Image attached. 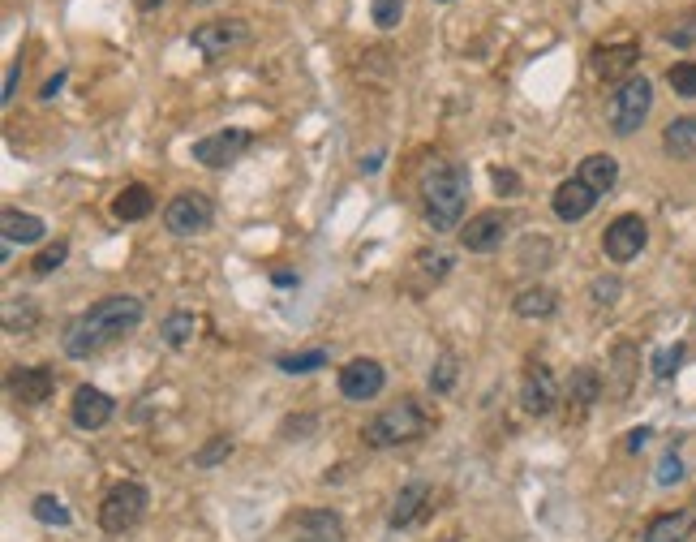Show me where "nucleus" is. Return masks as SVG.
<instances>
[{"instance_id": "obj_1", "label": "nucleus", "mask_w": 696, "mask_h": 542, "mask_svg": "<svg viewBox=\"0 0 696 542\" xmlns=\"http://www.w3.org/2000/svg\"><path fill=\"white\" fill-rule=\"evenodd\" d=\"M142 315H147V306L138 302V297H104V302H95L91 310H82V315H74L65 323V358H91V353L116 345V340H125L134 327L142 323Z\"/></svg>"}, {"instance_id": "obj_2", "label": "nucleus", "mask_w": 696, "mask_h": 542, "mask_svg": "<svg viewBox=\"0 0 696 542\" xmlns=\"http://www.w3.org/2000/svg\"><path fill=\"white\" fill-rule=\"evenodd\" d=\"M417 194H422V211L434 233H452L469 207V173L452 160H434L417 181Z\"/></svg>"}, {"instance_id": "obj_3", "label": "nucleus", "mask_w": 696, "mask_h": 542, "mask_svg": "<svg viewBox=\"0 0 696 542\" xmlns=\"http://www.w3.org/2000/svg\"><path fill=\"white\" fill-rule=\"evenodd\" d=\"M426 431V413L417 401H396L379 409L374 418L366 422V431H361V439H366L370 448H396V444H409V439H417Z\"/></svg>"}, {"instance_id": "obj_4", "label": "nucleus", "mask_w": 696, "mask_h": 542, "mask_svg": "<svg viewBox=\"0 0 696 542\" xmlns=\"http://www.w3.org/2000/svg\"><path fill=\"white\" fill-rule=\"evenodd\" d=\"M649 108H654V82H649L645 74H628L619 82V91L611 95L606 117H611V130L619 138H632L649 121Z\"/></svg>"}, {"instance_id": "obj_5", "label": "nucleus", "mask_w": 696, "mask_h": 542, "mask_svg": "<svg viewBox=\"0 0 696 542\" xmlns=\"http://www.w3.org/2000/svg\"><path fill=\"white\" fill-rule=\"evenodd\" d=\"M142 517H147V487L142 482H116L104 495V504H99V530L112 538L129 534Z\"/></svg>"}, {"instance_id": "obj_6", "label": "nucleus", "mask_w": 696, "mask_h": 542, "mask_svg": "<svg viewBox=\"0 0 696 542\" xmlns=\"http://www.w3.org/2000/svg\"><path fill=\"white\" fill-rule=\"evenodd\" d=\"M211 220H215V207H211V198L198 194V190H185L164 207V228L172 237H198L211 228Z\"/></svg>"}, {"instance_id": "obj_7", "label": "nucleus", "mask_w": 696, "mask_h": 542, "mask_svg": "<svg viewBox=\"0 0 696 542\" xmlns=\"http://www.w3.org/2000/svg\"><path fill=\"white\" fill-rule=\"evenodd\" d=\"M645 241H649V228L641 216H619L606 224V233H602V250H606V259L611 263H632L636 254L645 250Z\"/></svg>"}, {"instance_id": "obj_8", "label": "nucleus", "mask_w": 696, "mask_h": 542, "mask_svg": "<svg viewBox=\"0 0 696 542\" xmlns=\"http://www.w3.org/2000/svg\"><path fill=\"white\" fill-rule=\"evenodd\" d=\"M245 35H250V26H245L241 18H215L207 26H198V31L190 35V44L207 56V61H220V56H228L232 48L245 44Z\"/></svg>"}, {"instance_id": "obj_9", "label": "nucleus", "mask_w": 696, "mask_h": 542, "mask_svg": "<svg viewBox=\"0 0 696 542\" xmlns=\"http://www.w3.org/2000/svg\"><path fill=\"white\" fill-rule=\"evenodd\" d=\"M245 151H250V130H220V134L198 138L190 155L202 168H228L232 160H241Z\"/></svg>"}, {"instance_id": "obj_10", "label": "nucleus", "mask_w": 696, "mask_h": 542, "mask_svg": "<svg viewBox=\"0 0 696 542\" xmlns=\"http://www.w3.org/2000/svg\"><path fill=\"white\" fill-rule=\"evenodd\" d=\"M507 228H512L507 211H482V216H473L469 224L460 228V246L469 254H495L503 246Z\"/></svg>"}, {"instance_id": "obj_11", "label": "nucleus", "mask_w": 696, "mask_h": 542, "mask_svg": "<svg viewBox=\"0 0 696 542\" xmlns=\"http://www.w3.org/2000/svg\"><path fill=\"white\" fill-rule=\"evenodd\" d=\"M383 388H387V370L374 358H357V362H348L340 370V392L348 396V401H374Z\"/></svg>"}, {"instance_id": "obj_12", "label": "nucleus", "mask_w": 696, "mask_h": 542, "mask_svg": "<svg viewBox=\"0 0 696 542\" xmlns=\"http://www.w3.org/2000/svg\"><path fill=\"white\" fill-rule=\"evenodd\" d=\"M112 413H116V401L108 392L91 388V383H82L74 392V401H69V418H74L78 431H104L112 422Z\"/></svg>"}, {"instance_id": "obj_13", "label": "nucleus", "mask_w": 696, "mask_h": 542, "mask_svg": "<svg viewBox=\"0 0 696 542\" xmlns=\"http://www.w3.org/2000/svg\"><path fill=\"white\" fill-rule=\"evenodd\" d=\"M520 405H525L529 418H546L559 405V379L550 375V366H529L525 383H520Z\"/></svg>"}, {"instance_id": "obj_14", "label": "nucleus", "mask_w": 696, "mask_h": 542, "mask_svg": "<svg viewBox=\"0 0 696 542\" xmlns=\"http://www.w3.org/2000/svg\"><path fill=\"white\" fill-rule=\"evenodd\" d=\"M550 207H555V216L563 224H580L593 207H598V194H593L580 177H568V181H559V190H555V198H550Z\"/></svg>"}, {"instance_id": "obj_15", "label": "nucleus", "mask_w": 696, "mask_h": 542, "mask_svg": "<svg viewBox=\"0 0 696 542\" xmlns=\"http://www.w3.org/2000/svg\"><path fill=\"white\" fill-rule=\"evenodd\" d=\"M636 375H641V349H636L632 340H619V345L611 349V375H606V392H611L615 401L632 396Z\"/></svg>"}, {"instance_id": "obj_16", "label": "nucleus", "mask_w": 696, "mask_h": 542, "mask_svg": "<svg viewBox=\"0 0 696 542\" xmlns=\"http://www.w3.org/2000/svg\"><path fill=\"white\" fill-rule=\"evenodd\" d=\"M9 388H13V396H18L22 405H48V401H52V392H56V375H52L48 366L13 370Z\"/></svg>"}, {"instance_id": "obj_17", "label": "nucleus", "mask_w": 696, "mask_h": 542, "mask_svg": "<svg viewBox=\"0 0 696 542\" xmlns=\"http://www.w3.org/2000/svg\"><path fill=\"white\" fill-rule=\"evenodd\" d=\"M297 542H344V521L340 512L331 508H310L306 517L297 521Z\"/></svg>"}, {"instance_id": "obj_18", "label": "nucleus", "mask_w": 696, "mask_h": 542, "mask_svg": "<svg viewBox=\"0 0 696 542\" xmlns=\"http://www.w3.org/2000/svg\"><path fill=\"white\" fill-rule=\"evenodd\" d=\"M0 233H5L9 246H39V241L48 237V224H43L39 216H31V211L9 207L5 216H0Z\"/></svg>"}, {"instance_id": "obj_19", "label": "nucleus", "mask_w": 696, "mask_h": 542, "mask_svg": "<svg viewBox=\"0 0 696 542\" xmlns=\"http://www.w3.org/2000/svg\"><path fill=\"white\" fill-rule=\"evenodd\" d=\"M576 177L602 198V194L615 190V181H619V160H615V155H585V160H580V168H576Z\"/></svg>"}, {"instance_id": "obj_20", "label": "nucleus", "mask_w": 696, "mask_h": 542, "mask_svg": "<svg viewBox=\"0 0 696 542\" xmlns=\"http://www.w3.org/2000/svg\"><path fill=\"white\" fill-rule=\"evenodd\" d=\"M426 499H430V487H426V482H409V487H404V491L396 495V504H391V517H387V525H391V530H404V525H417V521H422Z\"/></svg>"}, {"instance_id": "obj_21", "label": "nucleus", "mask_w": 696, "mask_h": 542, "mask_svg": "<svg viewBox=\"0 0 696 542\" xmlns=\"http://www.w3.org/2000/svg\"><path fill=\"white\" fill-rule=\"evenodd\" d=\"M151 211H155V194L147 185H125V190L112 198V216L121 224H138V220H147Z\"/></svg>"}, {"instance_id": "obj_22", "label": "nucleus", "mask_w": 696, "mask_h": 542, "mask_svg": "<svg viewBox=\"0 0 696 542\" xmlns=\"http://www.w3.org/2000/svg\"><path fill=\"white\" fill-rule=\"evenodd\" d=\"M692 521H696V512H688V508L658 512V517L649 521V530H645V542H684L692 534Z\"/></svg>"}, {"instance_id": "obj_23", "label": "nucleus", "mask_w": 696, "mask_h": 542, "mask_svg": "<svg viewBox=\"0 0 696 542\" xmlns=\"http://www.w3.org/2000/svg\"><path fill=\"white\" fill-rule=\"evenodd\" d=\"M589 61H593V74L615 78V74H623V69H632L636 61H641V48L636 44H606V48L593 52Z\"/></svg>"}, {"instance_id": "obj_24", "label": "nucleus", "mask_w": 696, "mask_h": 542, "mask_svg": "<svg viewBox=\"0 0 696 542\" xmlns=\"http://www.w3.org/2000/svg\"><path fill=\"white\" fill-rule=\"evenodd\" d=\"M662 151L671 160H692L696 155V117H675L662 130Z\"/></svg>"}, {"instance_id": "obj_25", "label": "nucleus", "mask_w": 696, "mask_h": 542, "mask_svg": "<svg viewBox=\"0 0 696 542\" xmlns=\"http://www.w3.org/2000/svg\"><path fill=\"white\" fill-rule=\"evenodd\" d=\"M555 306H559V297H555V289H546V284H529V289H520L516 302H512V310L520 319H550Z\"/></svg>"}, {"instance_id": "obj_26", "label": "nucleus", "mask_w": 696, "mask_h": 542, "mask_svg": "<svg viewBox=\"0 0 696 542\" xmlns=\"http://www.w3.org/2000/svg\"><path fill=\"white\" fill-rule=\"evenodd\" d=\"M598 396H602V375H598V370H589V366H576L572 375H568V401H572V409H589Z\"/></svg>"}, {"instance_id": "obj_27", "label": "nucleus", "mask_w": 696, "mask_h": 542, "mask_svg": "<svg viewBox=\"0 0 696 542\" xmlns=\"http://www.w3.org/2000/svg\"><path fill=\"white\" fill-rule=\"evenodd\" d=\"M194 332H198V319L190 315V310H172V315L159 323V336H164L168 349H185L194 340Z\"/></svg>"}, {"instance_id": "obj_28", "label": "nucleus", "mask_w": 696, "mask_h": 542, "mask_svg": "<svg viewBox=\"0 0 696 542\" xmlns=\"http://www.w3.org/2000/svg\"><path fill=\"white\" fill-rule=\"evenodd\" d=\"M39 323V306L31 302V297H9L5 302V332H31V327Z\"/></svg>"}, {"instance_id": "obj_29", "label": "nucleus", "mask_w": 696, "mask_h": 542, "mask_svg": "<svg viewBox=\"0 0 696 542\" xmlns=\"http://www.w3.org/2000/svg\"><path fill=\"white\" fill-rule=\"evenodd\" d=\"M452 267H456V263H452V254H447V250H422V254L413 259V271H422L430 284L447 280V271H452Z\"/></svg>"}, {"instance_id": "obj_30", "label": "nucleus", "mask_w": 696, "mask_h": 542, "mask_svg": "<svg viewBox=\"0 0 696 542\" xmlns=\"http://www.w3.org/2000/svg\"><path fill=\"white\" fill-rule=\"evenodd\" d=\"M456 375H460V362H456V353H439L430 366V392H452L456 388Z\"/></svg>"}, {"instance_id": "obj_31", "label": "nucleus", "mask_w": 696, "mask_h": 542, "mask_svg": "<svg viewBox=\"0 0 696 542\" xmlns=\"http://www.w3.org/2000/svg\"><path fill=\"white\" fill-rule=\"evenodd\" d=\"M275 366L284 370V375H306V370H323L327 366V353L323 349H310V353H280Z\"/></svg>"}, {"instance_id": "obj_32", "label": "nucleus", "mask_w": 696, "mask_h": 542, "mask_svg": "<svg viewBox=\"0 0 696 542\" xmlns=\"http://www.w3.org/2000/svg\"><path fill=\"white\" fill-rule=\"evenodd\" d=\"M31 512H35V521H43V525H56V530H65V525L74 521V517H69V508H65L56 495H39L35 504H31Z\"/></svg>"}, {"instance_id": "obj_33", "label": "nucleus", "mask_w": 696, "mask_h": 542, "mask_svg": "<svg viewBox=\"0 0 696 542\" xmlns=\"http://www.w3.org/2000/svg\"><path fill=\"white\" fill-rule=\"evenodd\" d=\"M69 259V241H48L39 254H35V263H31V271L35 276H52L56 267H61Z\"/></svg>"}, {"instance_id": "obj_34", "label": "nucleus", "mask_w": 696, "mask_h": 542, "mask_svg": "<svg viewBox=\"0 0 696 542\" xmlns=\"http://www.w3.org/2000/svg\"><path fill=\"white\" fill-rule=\"evenodd\" d=\"M370 18L379 31H396L404 18V0H370Z\"/></svg>"}, {"instance_id": "obj_35", "label": "nucleus", "mask_w": 696, "mask_h": 542, "mask_svg": "<svg viewBox=\"0 0 696 542\" xmlns=\"http://www.w3.org/2000/svg\"><path fill=\"white\" fill-rule=\"evenodd\" d=\"M666 82H671V91H675V95L696 99V61H679V65H671Z\"/></svg>"}, {"instance_id": "obj_36", "label": "nucleus", "mask_w": 696, "mask_h": 542, "mask_svg": "<svg viewBox=\"0 0 696 542\" xmlns=\"http://www.w3.org/2000/svg\"><path fill=\"white\" fill-rule=\"evenodd\" d=\"M228 452H232V439L215 435V439H207V448H198V452H194V465H202V469H207V465H220Z\"/></svg>"}, {"instance_id": "obj_37", "label": "nucleus", "mask_w": 696, "mask_h": 542, "mask_svg": "<svg viewBox=\"0 0 696 542\" xmlns=\"http://www.w3.org/2000/svg\"><path fill=\"white\" fill-rule=\"evenodd\" d=\"M619 276H602V280H593V289H589V297H593V306H615L619 302Z\"/></svg>"}, {"instance_id": "obj_38", "label": "nucleus", "mask_w": 696, "mask_h": 542, "mask_svg": "<svg viewBox=\"0 0 696 542\" xmlns=\"http://www.w3.org/2000/svg\"><path fill=\"white\" fill-rule=\"evenodd\" d=\"M658 487H675V482H684V461H679L675 452H666L662 461H658Z\"/></svg>"}, {"instance_id": "obj_39", "label": "nucleus", "mask_w": 696, "mask_h": 542, "mask_svg": "<svg viewBox=\"0 0 696 542\" xmlns=\"http://www.w3.org/2000/svg\"><path fill=\"white\" fill-rule=\"evenodd\" d=\"M679 362H684V349H679V345H675V349L654 353V375H658V379H671Z\"/></svg>"}, {"instance_id": "obj_40", "label": "nucleus", "mask_w": 696, "mask_h": 542, "mask_svg": "<svg viewBox=\"0 0 696 542\" xmlns=\"http://www.w3.org/2000/svg\"><path fill=\"white\" fill-rule=\"evenodd\" d=\"M495 190L499 194H516L520 190V177L512 173V168H495Z\"/></svg>"}, {"instance_id": "obj_41", "label": "nucleus", "mask_w": 696, "mask_h": 542, "mask_svg": "<svg viewBox=\"0 0 696 542\" xmlns=\"http://www.w3.org/2000/svg\"><path fill=\"white\" fill-rule=\"evenodd\" d=\"M18 78H22V61H13L9 74H5V99H0V104H13V99H18Z\"/></svg>"}, {"instance_id": "obj_42", "label": "nucleus", "mask_w": 696, "mask_h": 542, "mask_svg": "<svg viewBox=\"0 0 696 542\" xmlns=\"http://www.w3.org/2000/svg\"><path fill=\"white\" fill-rule=\"evenodd\" d=\"M65 78H69V69H56V74H52V78H48V82H43V87H39V99H52L56 91L65 87Z\"/></svg>"}, {"instance_id": "obj_43", "label": "nucleus", "mask_w": 696, "mask_h": 542, "mask_svg": "<svg viewBox=\"0 0 696 542\" xmlns=\"http://www.w3.org/2000/svg\"><path fill=\"white\" fill-rule=\"evenodd\" d=\"M645 439H649V426H636V431H632L628 439H623V448H628V452H641V448H645Z\"/></svg>"}, {"instance_id": "obj_44", "label": "nucleus", "mask_w": 696, "mask_h": 542, "mask_svg": "<svg viewBox=\"0 0 696 542\" xmlns=\"http://www.w3.org/2000/svg\"><path fill=\"white\" fill-rule=\"evenodd\" d=\"M275 284H280V289H293V284H297V276H293V271H275V276H271Z\"/></svg>"}, {"instance_id": "obj_45", "label": "nucleus", "mask_w": 696, "mask_h": 542, "mask_svg": "<svg viewBox=\"0 0 696 542\" xmlns=\"http://www.w3.org/2000/svg\"><path fill=\"white\" fill-rule=\"evenodd\" d=\"M155 5H164V0H142V9H155Z\"/></svg>"}, {"instance_id": "obj_46", "label": "nucleus", "mask_w": 696, "mask_h": 542, "mask_svg": "<svg viewBox=\"0 0 696 542\" xmlns=\"http://www.w3.org/2000/svg\"><path fill=\"white\" fill-rule=\"evenodd\" d=\"M439 5H447V0H439Z\"/></svg>"}]
</instances>
